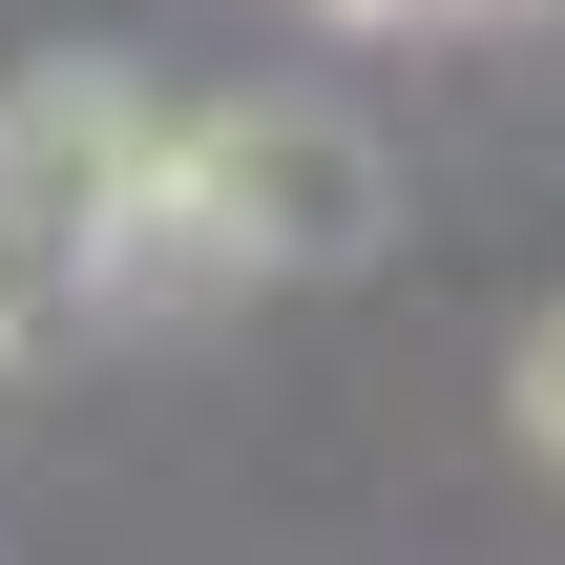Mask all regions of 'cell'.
Returning a JSON list of instances; mask_svg holds the SVG:
<instances>
[{
	"mask_svg": "<svg viewBox=\"0 0 565 565\" xmlns=\"http://www.w3.org/2000/svg\"><path fill=\"white\" fill-rule=\"evenodd\" d=\"M440 21H565V0H440Z\"/></svg>",
	"mask_w": 565,
	"mask_h": 565,
	"instance_id": "5b68a950",
	"label": "cell"
},
{
	"mask_svg": "<svg viewBox=\"0 0 565 565\" xmlns=\"http://www.w3.org/2000/svg\"><path fill=\"white\" fill-rule=\"evenodd\" d=\"M0 377H21V335H0Z\"/></svg>",
	"mask_w": 565,
	"mask_h": 565,
	"instance_id": "8992f818",
	"label": "cell"
},
{
	"mask_svg": "<svg viewBox=\"0 0 565 565\" xmlns=\"http://www.w3.org/2000/svg\"><path fill=\"white\" fill-rule=\"evenodd\" d=\"M147 126H168L147 63H21V84H0V335H21V356L84 335V273H105V231H126Z\"/></svg>",
	"mask_w": 565,
	"mask_h": 565,
	"instance_id": "6da1fadb",
	"label": "cell"
},
{
	"mask_svg": "<svg viewBox=\"0 0 565 565\" xmlns=\"http://www.w3.org/2000/svg\"><path fill=\"white\" fill-rule=\"evenodd\" d=\"M315 21H440V0H315Z\"/></svg>",
	"mask_w": 565,
	"mask_h": 565,
	"instance_id": "277c9868",
	"label": "cell"
},
{
	"mask_svg": "<svg viewBox=\"0 0 565 565\" xmlns=\"http://www.w3.org/2000/svg\"><path fill=\"white\" fill-rule=\"evenodd\" d=\"M168 168L210 189V231L252 252V294H273V273H356V252L398 231L377 126H356V105H294V84H252V105H168Z\"/></svg>",
	"mask_w": 565,
	"mask_h": 565,
	"instance_id": "7a4b0ae2",
	"label": "cell"
},
{
	"mask_svg": "<svg viewBox=\"0 0 565 565\" xmlns=\"http://www.w3.org/2000/svg\"><path fill=\"white\" fill-rule=\"evenodd\" d=\"M503 419H524V461H545V482H565V294H545V315H524V356H503Z\"/></svg>",
	"mask_w": 565,
	"mask_h": 565,
	"instance_id": "3957f363",
	"label": "cell"
}]
</instances>
